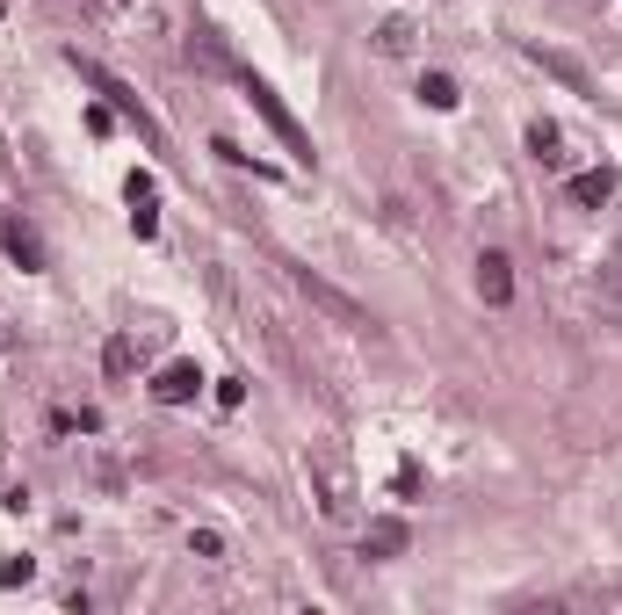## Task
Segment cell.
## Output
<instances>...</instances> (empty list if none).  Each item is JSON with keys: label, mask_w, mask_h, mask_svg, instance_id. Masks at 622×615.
Returning a JSON list of instances; mask_svg holds the SVG:
<instances>
[{"label": "cell", "mask_w": 622, "mask_h": 615, "mask_svg": "<svg viewBox=\"0 0 622 615\" xmlns=\"http://www.w3.org/2000/svg\"><path fill=\"white\" fill-rule=\"evenodd\" d=\"M87 131L109 138V131H116V109H109V102H95V109H87Z\"/></svg>", "instance_id": "cell-20"}, {"label": "cell", "mask_w": 622, "mask_h": 615, "mask_svg": "<svg viewBox=\"0 0 622 615\" xmlns=\"http://www.w3.org/2000/svg\"><path fill=\"white\" fill-rule=\"evenodd\" d=\"M594 297H601V312L622 319V239L608 246V261H601V275H594Z\"/></svg>", "instance_id": "cell-12"}, {"label": "cell", "mask_w": 622, "mask_h": 615, "mask_svg": "<svg viewBox=\"0 0 622 615\" xmlns=\"http://www.w3.org/2000/svg\"><path fill=\"white\" fill-rule=\"evenodd\" d=\"M131 232L152 239V232H160V210H152V203H131Z\"/></svg>", "instance_id": "cell-17"}, {"label": "cell", "mask_w": 622, "mask_h": 615, "mask_svg": "<svg viewBox=\"0 0 622 615\" xmlns=\"http://www.w3.org/2000/svg\"><path fill=\"white\" fill-rule=\"evenodd\" d=\"M528 160L536 167H565V131H557V123H528Z\"/></svg>", "instance_id": "cell-11"}, {"label": "cell", "mask_w": 622, "mask_h": 615, "mask_svg": "<svg viewBox=\"0 0 622 615\" xmlns=\"http://www.w3.org/2000/svg\"><path fill=\"white\" fill-rule=\"evenodd\" d=\"M521 58H536V66H543L550 80H565L572 95H594V73H586L572 51H550V44H521Z\"/></svg>", "instance_id": "cell-6"}, {"label": "cell", "mask_w": 622, "mask_h": 615, "mask_svg": "<svg viewBox=\"0 0 622 615\" xmlns=\"http://www.w3.org/2000/svg\"><path fill=\"white\" fill-rule=\"evenodd\" d=\"M131 362H138V348L123 341V333H116V341L102 348V369H109V377H131Z\"/></svg>", "instance_id": "cell-15"}, {"label": "cell", "mask_w": 622, "mask_h": 615, "mask_svg": "<svg viewBox=\"0 0 622 615\" xmlns=\"http://www.w3.org/2000/svg\"><path fill=\"white\" fill-rule=\"evenodd\" d=\"M29 579H37V565H29V558H8V565H0V587H29Z\"/></svg>", "instance_id": "cell-16"}, {"label": "cell", "mask_w": 622, "mask_h": 615, "mask_svg": "<svg viewBox=\"0 0 622 615\" xmlns=\"http://www.w3.org/2000/svg\"><path fill=\"white\" fill-rule=\"evenodd\" d=\"M420 102H427V109H456L463 87H456L449 73H420Z\"/></svg>", "instance_id": "cell-13"}, {"label": "cell", "mask_w": 622, "mask_h": 615, "mask_svg": "<svg viewBox=\"0 0 622 615\" xmlns=\"http://www.w3.org/2000/svg\"><path fill=\"white\" fill-rule=\"evenodd\" d=\"M66 58H73V73H80L87 87H95V95H109V109H123V116H131V123H138V131L152 138V145H160V131H152V116L138 109V95H131V87H123V80H109V73L95 66V58H80V51H66Z\"/></svg>", "instance_id": "cell-4"}, {"label": "cell", "mask_w": 622, "mask_h": 615, "mask_svg": "<svg viewBox=\"0 0 622 615\" xmlns=\"http://www.w3.org/2000/svg\"><path fill=\"white\" fill-rule=\"evenodd\" d=\"M565 196H572L579 210H601V203L615 196V167H586V174H572V181H565Z\"/></svg>", "instance_id": "cell-10"}, {"label": "cell", "mask_w": 622, "mask_h": 615, "mask_svg": "<svg viewBox=\"0 0 622 615\" xmlns=\"http://www.w3.org/2000/svg\"><path fill=\"white\" fill-rule=\"evenodd\" d=\"M304 478H311V500H319L326 521H355L362 485H355V464H348V449H340V442H311Z\"/></svg>", "instance_id": "cell-1"}, {"label": "cell", "mask_w": 622, "mask_h": 615, "mask_svg": "<svg viewBox=\"0 0 622 615\" xmlns=\"http://www.w3.org/2000/svg\"><path fill=\"white\" fill-rule=\"evenodd\" d=\"M377 51H384V58H406V51H413V22H406V15H391V22L377 29Z\"/></svg>", "instance_id": "cell-14"}, {"label": "cell", "mask_w": 622, "mask_h": 615, "mask_svg": "<svg viewBox=\"0 0 622 615\" xmlns=\"http://www.w3.org/2000/svg\"><path fill=\"white\" fill-rule=\"evenodd\" d=\"M290 283H297L311 304H319V312H326L333 326H348V333H369V326H377V319H369V304H355L348 290H333L326 275H311V268H290Z\"/></svg>", "instance_id": "cell-2"}, {"label": "cell", "mask_w": 622, "mask_h": 615, "mask_svg": "<svg viewBox=\"0 0 622 615\" xmlns=\"http://www.w3.org/2000/svg\"><path fill=\"white\" fill-rule=\"evenodd\" d=\"M239 87H246V102L268 116V131L290 145V160H297V167H311V138H304V123H297L283 102H275V87H268V80H254V73H239Z\"/></svg>", "instance_id": "cell-3"}, {"label": "cell", "mask_w": 622, "mask_h": 615, "mask_svg": "<svg viewBox=\"0 0 622 615\" xmlns=\"http://www.w3.org/2000/svg\"><path fill=\"white\" fill-rule=\"evenodd\" d=\"M406 543H413V529H406L398 514H377V521L362 529V550H369V558H398Z\"/></svg>", "instance_id": "cell-9"}, {"label": "cell", "mask_w": 622, "mask_h": 615, "mask_svg": "<svg viewBox=\"0 0 622 615\" xmlns=\"http://www.w3.org/2000/svg\"><path fill=\"white\" fill-rule=\"evenodd\" d=\"M189 550H196V558H225V536H217V529H196Z\"/></svg>", "instance_id": "cell-19"}, {"label": "cell", "mask_w": 622, "mask_h": 615, "mask_svg": "<svg viewBox=\"0 0 622 615\" xmlns=\"http://www.w3.org/2000/svg\"><path fill=\"white\" fill-rule=\"evenodd\" d=\"M478 297L492 304V312L514 304V261L500 254V246H485V254H478Z\"/></svg>", "instance_id": "cell-7"}, {"label": "cell", "mask_w": 622, "mask_h": 615, "mask_svg": "<svg viewBox=\"0 0 622 615\" xmlns=\"http://www.w3.org/2000/svg\"><path fill=\"white\" fill-rule=\"evenodd\" d=\"M0 254H8V261H22L29 275H37V268H51V254H44V239L29 232L22 218H8V210H0Z\"/></svg>", "instance_id": "cell-5"}, {"label": "cell", "mask_w": 622, "mask_h": 615, "mask_svg": "<svg viewBox=\"0 0 622 615\" xmlns=\"http://www.w3.org/2000/svg\"><path fill=\"white\" fill-rule=\"evenodd\" d=\"M196 391H203V369L196 362H167L160 377H152V398H160V406H189Z\"/></svg>", "instance_id": "cell-8"}, {"label": "cell", "mask_w": 622, "mask_h": 615, "mask_svg": "<svg viewBox=\"0 0 622 615\" xmlns=\"http://www.w3.org/2000/svg\"><path fill=\"white\" fill-rule=\"evenodd\" d=\"M217 406L239 413V406H246V377H225V384H217Z\"/></svg>", "instance_id": "cell-18"}]
</instances>
